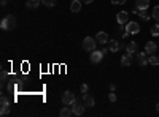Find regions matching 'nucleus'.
I'll use <instances>...</instances> for the list:
<instances>
[{"mask_svg": "<svg viewBox=\"0 0 159 117\" xmlns=\"http://www.w3.org/2000/svg\"><path fill=\"white\" fill-rule=\"evenodd\" d=\"M126 30H127L130 35H135V33L140 32V25H139L137 22H134V21H129V22L126 24Z\"/></svg>", "mask_w": 159, "mask_h": 117, "instance_id": "423d86ee", "label": "nucleus"}, {"mask_svg": "<svg viewBox=\"0 0 159 117\" xmlns=\"http://www.w3.org/2000/svg\"><path fill=\"white\" fill-rule=\"evenodd\" d=\"M0 3H2V6H5L8 3V0H0Z\"/></svg>", "mask_w": 159, "mask_h": 117, "instance_id": "2f4dec72", "label": "nucleus"}, {"mask_svg": "<svg viewBox=\"0 0 159 117\" xmlns=\"http://www.w3.org/2000/svg\"><path fill=\"white\" fill-rule=\"evenodd\" d=\"M126 2H127V0H111L113 5H124Z\"/></svg>", "mask_w": 159, "mask_h": 117, "instance_id": "a878e982", "label": "nucleus"}, {"mask_svg": "<svg viewBox=\"0 0 159 117\" xmlns=\"http://www.w3.org/2000/svg\"><path fill=\"white\" fill-rule=\"evenodd\" d=\"M7 81H8V73L5 70H2V87L7 86Z\"/></svg>", "mask_w": 159, "mask_h": 117, "instance_id": "393cba45", "label": "nucleus"}, {"mask_svg": "<svg viewBox=\"0 0 159 117\" xmlns=\"http://www.w3.org/2000/svg\"><path fill=\"white\" fill-rule=\"evenodd\" d=\"M135 8L137 10H148L150 6V0H135Z\"/></svg>", "mask_w": 159, "mask_h": 117, "instance_id": "2eb2a0df", "label": "nucleus"}, {"mask_svg": "<svg viewBox=\"0 0 159 117\" xmlns=\"http://www.w3.org/2000/svg\"><path fill=\"white\" fill-rule=\"evenodd\" d=\"M81 2H83V3H86V5H88V3H92V2H94V0H81Z\"/></svg>", "mask_w": 159, "mask_h": 117, "instance_id": "c756f323", "label": "nucleus"}, {"mask_svg": "<svg viewBox=\"0 0 159 117\" xmlns=\"http://www.w3.org/2000/svg\"><path fill=\"white\" fill-rule=\"evenodd\" d=\"M61 117H70V115H73V111H72V106H67L65 105L62 109H61Z\"/></svg>", "mask_w": 159, "mask_h": 117, "instance_id": "dca6fc26", "label": "nucleus"}, {"mask_svg": "<svg viewBox=\"0 0 159 117\" xmlns=\"http://www.w3.org/2000/svg\"><path fill=\"white\" fill-rule=\"evenodd\" d=\"M148 63L150 65H159V57L157 56H154V54H150V57H148Z\"/></svg>", "mask_w": 159, "mask_h": 117, "instance_id": "412c9836", "label": "nucleus"}, {"mask_svg": "<svg viewBox=\"0 0 159 117\" xmlns=\"http://www.w3.org/2000/svg\"><path fill=\"white\" fill-rule=\"evenodd\" d=\"M137 63L140 67H147L148 65V54L147 52H139L137 54Z\"/></svg>", "mask_w": 159, "mask_h": 117, "instance_id": "1a4fd4ad", "label": "nucleus"}, {"mask_svg": "<svg viewBox=\"0 0 159 117\" xmlns=\"http://www.w3.org/2000/svg\"><path fill=\"white\" fill-rule=\"evenodd\" d=\"M62 105H67V106H72L73 103L76 101V97H75V94L72 92V90H65L64 92V95H62Z\"/></svg>", "mask_w": 159, "mask_h": 117, "instance_id": "7ed1b4c3", "label": "nucleus"}, {"mask_svg": "<svg viewBox=\"0 0 159 117\" xmlns=\"http://www.w3.org/2000/svg\"><path fill=\"white\" fill-rule=\"evenodd\" d=\"M96 40H97L99 44H107L108 43V33L107 32H97Z\"/></svg>", "mask_w": 159, "mask_h": 117, "instance_id": "9d476101", "label": "nucleus"}, {"mask_svg": "<svg viewBox=\"0 0 159 117\" xmlns=\"http://www.w3.org/2000/svg\"><path fill=\"white\" fill-rule=\"evenodd\" d=\"M116 21L119 25H124L129 22V13L127 11H119L118 15H116Z\"/></svg>", "mask_w": 159, "mask_h": 117, "instance_id": "6e6552de", "label": "nucleus"}, {"mask_svg": "<svg viewBox=\"0 0 159 117\" xmlns=\"http://www.w3.org/2000/svg\"><path fill=\"white\" fill-rule=\"evenodd\" d=\"M84 108H86V105L84 103H80L78 100L72 105V111H73V115H83V112H84Z\"/></svg>", "mask_w": 159, "mask_h": 117, "instance_id": "20e7f679", "label": "nucleus"}, {"mask_svg": "<svg viewBox=\"0 0 159 117\" xmlns=\"http://www.w3.org/2000/svg\"><path fill=\"white\" fill-rule=\"evenodd\" d=\"M81 0H72V5H70V11L72 13H80L81 11Z\"/></svg>", "mask_w": 159, "mask_h": 117, "instance_id": "ddd939ff", "label": "nucleus"}, {"mask_svg": "<svg viewBox=\"0 0 159 117\" xmlns=\"http://www.w3.org/2000/svg\"><path fill=\"white\" fill-rule=\"evenodd\" d=\"M157 51V44L154 41H148L147 44H145V52L147 54H154Z\"/></svg>", "mask_w": 159, "mask_h": 117, "instance_id": "f8f14e48", "label": "nucleus"}, {"mask_svg": "<svg viewBox=\"0 0 159 117\" xmlns=\"http://www.w3.org/2000/svg\"><path fill=\"white\" fill-rule=\"evenodd\" d=\"M108 100H110L111 103H115V101H116V95L111 92V90H110V94H108Z\"/></svg>", "mask_w": 159, "mask_h": 117, "instance_id": "bb28decb", "label": "nucleus"}, {"mask_svg": "<svg viewBox=\"0 0 159 117\" xmlns=\"http://www.w3.org/2000/svg\"><path fill=\"white\" fill-rule=\"evenodd\" d=\"M88 90H89V86L88 84H83L81 86V94H88Z\"/></svg>", "mask_w": 159, "mask_h": 117, "instance_id": "cd10ccee", "label": "nucleus"}, {"mask_svg": "<svg viewBox=\"0 0 159 117\" xmlns=\"http://www.w3.org/2000/svg\"><path fill=\"white\" fill-rule=\"evenodd\" d=\"M108 43H110L108 49L111 51V52H118V51L121 49V43H118L116 40H111V41H108Z\"/></svg>", "mask_w": 159, "mask_h": 117, "instance_id": "f3484780", "label": "nucleus"}, {"mask_svg": "<svg viewBox=\"0 0 159 117\" xmlns=\"http://www.w3.org/2000/svg\"><path fill=\"white\" fill-rule=\"evenodd\" d=\"M100 51H102V52H103V54H107V52H108V51H110V49H107V48H102Z\"/></svg>", "mask_w": 159, "mask_h": 117, "instance_id": "7c9ffc66", "label": "nucleus"}, {"mask_svg": "<svg viewBox=\"0 0 159 117\" xmlns=\"http://www.w3.org/2000/svg\"><path fill=\"white\" fill-rule=\"evenodd\" d=\"M151 18L156 19V21L159 22V6H154V8H153V11H151Z\"/></svg>", "mask_w": 159, "mask_h": 117, "instance_id": "4be33fe9", "label": "nucleus"}, {"mask_svg": "<svg viewBox=\"0 0 159 117\" xmlns=\"http://www.w3.org/2000/svg\"><path fill=\"white\" fill-rule=\"evenodd\" d=\"M42 3L45 6H48V8H52V6L56 5V0H42Z\"/></svg>", "mask_w": 159, "mask_h": 117, "instance_id": "b1692460", "label": "nucleus"}, {"mask_svg": "<svg viewBox=\"0 0 159 117\" xmlns=\"http://www.w3.org/2000/svg\"><path fill=\"white\" fill-rule=\"evenodd\" d=\"M156 111L159 112V103H157V105H156Z\"/></svg>", "mask_w": 159, "mask_h": 117, "instance_id": "473e14b6", "label": "nucleus"}, {"mask_svg": "<svg viewBox=\"0 0 159 117\" xmlns=\"http://www.w3.org/2000/svg\"><path fill=\"white\" fill-rule=\"evenodd\" d=\"M103 52L102 51H97V49H94L91 52V56H89V60L92 62V63H99V62H102V59H103Z\"/></svg>", "mask_w": 159, "mask_h": 117, "instance_id": "39448f33", "label": "nucleus"}, {"mask_svg": "<svg viewBox=\"0 0 159 117\" xmlns=\"http://www.w3.org/2000/svg\"><path fill=\"white\" fill-rule=\"evenodd\" d=\"M97 48V40L96 38H92V36H86L84 40H83V49L88 51V52H92Z\"/></svg>", "mask_w": 159, "mask_h": 117, "instance_id": "f03ea898", "label": "nucleus"}, {"mask_svg": "<svg viewBox=\"0 0 159 117\" xmlns=\"http://www.w3.org/2000/svg\"><path fill=\"white\" fill-rule=\"evenodd\" d=\"M137 15L142 18V21H150V15H148V11H147V10H139Z\"/></svg>", "mask_w": 159, "mask_h": 117, "instance_id": "aec40b11", "label": "nucleus"}, {"mask_svg": "<svg viewBox=\"0 0 159 117\" xmlns=\"http://www.w3.org/2000/svg\"><path fill=\"white\" fill-rule=\"evenodd\" d=\"M135 51H137V43H135V41H130V43H127V44H126V52L134 54Z\"/></svg>", "mask_w": 159, "mask_h": 117, "instance_id": "6ab92c4d", "label": "nucleus"}, {"mask_svg": "<svg viewBox=\"0 0 159 117\" xmlns=\"http://www.w3.org/2000/svg\"><path fill=\"white\" fill-rule=\"evenodd\" d=\"M0 103H2V108H0V114H2V115L8 114V112H10V101H8V98H7L5 95H2V98H0Z\"/></svg>", "mask_w": 159, "mask_h": 117, "instance_id": "0eeeda50", "label": "nucleus"}, {"mask_svg": "<svg viewBox=\"0 0 159 117\" xmlns=\"http://www.w3.org/2000/svg\"><path fill=\"white\" fill-rule=\"evenodd\" d=\"M110 90H111V92H115V90H116V84H110Z\"/></svg>", "mask_w": 159, "mask_h": 117, "instance_id": "c85d7f7f", "label": "nucleus"}, {"mask_svg": "<svg viewBox=\"0 0 159 117\" xmlns=\"http://www.w3.org/2000/svg\"><path fill=\"white\" fill-rule=\"evenodd\" d=\"M83 103L86 105V108H92L96 105V100H94V97L89 95V94H83Z\"/></svg>", "mask_w": 159, "mask_h": 117, "instance_id": "9b49d317", "label": "nucleus"}, {"mask_svg": "<svg viewBox=\"0 0 159 117\" xmlns=\"http://www.w3.org/2000/svg\"><path fill=\"white\" fill-rule=\"evenodd\" d=\"M18 25V21L16 18L13 15H8L2 19V22H0V27H2V30H15Z\"/></svg>", "mask_w": 159, "mask_h": 117, "instance_id": "f257e3e1", "label": "nucleus"}, {"mask_svg": "<svg viewBox=\"0 0 159 117\" xmlns=\"http://www.w3.org/2000/svg\"><path fill=\"white\" fill-rule=\"evenodd\" d=\"M40 3H42V0H27V2H25V6L30 8V10H35V8L40 6Z\"/></svg>", "mask_w": 159, "mask_h": 117, "instance_id": "a211bd4d", "label": "nucleus"}, {"mask_svg": "<svg viewBox=\"0 0 159 117\" xmlns=\"http://www.w3.org/2000/svg\"><path fill=\"white\" fill-rule=\"evenodd\" d=\"M151 35H153V36H159V22L154 24L153 27H151Z\"/></svg>", "mask_w": 159, "mask_h": 117, "instance_id": "5701e85b", "label": "nucleus"}, {"mask_svg": "<svg viewBox=\"0 0 159 117\" xmlns=\"http://www.w3.org/2000/svg\"><path fill=\"white\" fill-rule=\"evenodd\" d=\"M132 62H134V59H132V54H129V52L121 57V65H123V67H130Z\"/></svg>", "mask_w": 159, "mask_h": 117, "instance_id": "4468645a", "label": "nucleus"}]
</instances>
